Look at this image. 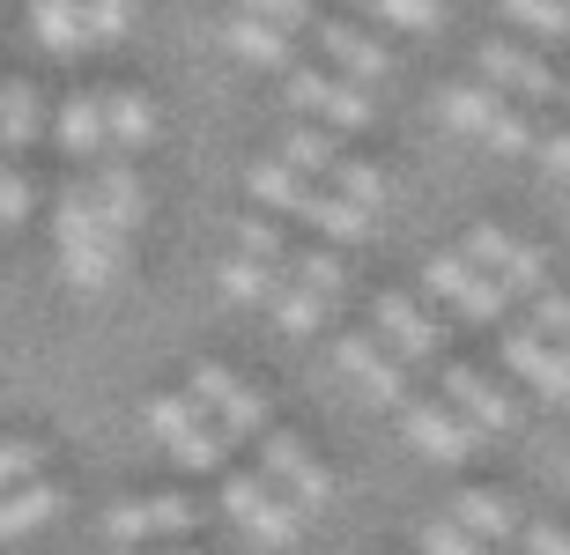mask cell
Masks as SVG:
<instances>
[{
	"instance_id": "cell-1",
	"label": "cell",
	"mask_w": 570,
	"mask_h": 555,
	"mask_svg": "<svg viewBox=\"0 0 570 555\" xmlns=\"http://www.w3.org/2000/svg\"><path fill=\"white\" fill-rule=\"evenodd\" d=\"M52 237H60V275L75 281L82 297H97V289H111V281L127 275V237H111L105 222L89 215V200L75 192V178H67V192H60Z\"/></svg>"
},
{
	"instance_id": "cell-2",
	"label": "cell",
	"mask_w": 570,
	"mask_h": 555,
	"mask_svg": "<svg viewBox=\"0 0 570 555\" xmlns=\"http://www.w3.org/2000/svg\"><path fill=\"white\" fill-rule=\"evenodd\" d=\"M200 526V504L193 496H134V504H111L105 541L111 548H164V541L193 534Z\"/></svg>"
},
{
	"instance_id": "cell-3",
	"label": "cell",
	"mask_w": 570,
	"mask_h": 555,
	"mask_svg": "<svg viewBox=\"0 0 570 555\" xmlns=\"http://www.w3.org/2000/svg\"><path fill=\"white\" fill-rule=\"evenodd\" d=\"M186 400L200 407V415H208L223 437H259V429H267V400H259V393L237 378V370H223V364H200V370H193Z\"/></svg>"
},
{
	"instance_id": "cell-4",
	"label": "cell",
	"mask_w": 570,
	"mask_h": 555,
	"mask_svg": "<svg viewBox=\"0 0 570 555\" xmlns=\"http://www.w3.org/2000/svg\"><path fill=\"white\" fill-rule=\"evenodd\" d=\"M460 259L474 267V275H489L504 297H533L541 289V252L533 245H519L511 230H497V222H482V230H466Z\"/></svg>"
},
{
	"instance_id": "cell-5",
	"label": "cell",
	"mask_w": 570,
	"mask_h": 555,
	"mask_svg": "<svg viewBox=\"0 0 570 555\" xmlns=\"http://www.w3.org/2000/svg\"><path fill=\"white\" fill-rule=\"evenodd\" d=\"M223 512L253 541H267V548H289L296 541V504H282L267 474H230V482H223Z\"/></svg>"
},
{
	"instance_id": "cell-6",
	"label": "cell",
	"mask_w": 570,
	"mask_h": 555,
	"mask_svg": "<svg viewBox=\"0 0 570 555\" xmlns=\"http://www.w3.org/2000/svg\"><path fill=\"white\" fill-rule=\"evenodd\" d=\"M482 82L497 89V97H511V105H556V82H563V75H556L549 60H533L527 44H504V38H489L482 44Z\"/></svg>"
},
{
	"instance_id": "cell-7",
	"label": "cell",
	"mask_w": 570,
	"mask_h": 555,
	"mask_svg": "<svg viewBox=\"0 0 570 555\" xmlns=\"http://www.w3.org/2000/svg\"><path fill=\"white\" fill-rule=\"evenodd\" d=\"M259 467H267V482L289 489L296 504H326V496H334V474L304 452V437H289V429H275V423L259 429Z\"/></svg>"
},
{
	"instance_id": "cell-8",
	"label": "cell",
	"mask_w": 570,
	"mask_h": 555,
	"mask_svg": "<svg viewBox=\"0 0 570 555\" xmlns=\"http://www.w3.org/2000/svg\"><path fill=\"white\" fill-rule=\"evenodd\" d=\"M401 423H407V445L444 459V467H460L466 452H474V437H482L460 407H444V400H401Z\"/></svg>"
},
{
	"instance_id": "cell-9",
	"label": "cell",
	"mask_w": 570,
	"mask_h": 555,
	"mask_svg": "<svg viewBox=\"0 0 570 555\" xmlns=\"http://www.w3.org/2000/svg\"><path fill=\"white\" fill-rule=\"evenodd\" d=\"M423 281L438 289V297L460 304V319H474V326H497V319H504V304H511L504 289H497L489 275H474V267H466L460 252H438V259L423 267Z\"/></svg>"
},
{
	"instance_id": "cell-10",
	"label": "cell",
	"mask_w": 570,
	"mask_h": 555,
	"mask_svg": "<svg viewBox=\"0 0 570 555\" xmlns=\"http://www.w3.org/2000/svg\"><path fill=\"white\" fill-rule=\"evenodd\" d=\"M289 105L318 111V119H334V127H379V119H371V97H363L356 82H341V75H318V67H289Z\"/></svg>"
},
{
	"instance_id": "cell-11",
	"label": "cell",
	"mask_w": 570,
	"mask_h": 555,
	"mask_svg": "<svg viewBox=\"0 0 570 555\" xmlns=\"http://www.w3.org/2000/svg\"><path fill=\"white\" fill-rule=\"evenodd\" d=\"M497 348H504V364L519 370L541 400H570V356L556 341H541L533 326H504V341H497Z\"/></svg>"
},
{
	"instance_id": "cell-12",
	"label": "cell",
	"mask_w": 570,
	"mask_h": 555,
	"mask_svg": "<svg viewBox=\"0 0 570 555\" xmlns=\"http://www.w3.org/2000/svg\"><path fill=\"white\" fill-rule=\"evenodd\" d=\"M438 378H444V407H460V415H466L474 429H511V423H519L511 393H504L497 378H482L474 364H444Z\"/></svg>"
},
{
	"instance_id": "cell-13",
	"label": "cell",
	"mask_w": 570,
	"mask_h": 555,
	"mask_svg": "<svg viewBox=\"0 0 570 555\" xmlns=\"http://www.w3.org/2000/svg\"><path fill=\"white\" fill-rule=\"evenodd\" d=\"M75 192H82L89 200V215H97V222H105L111 237H127L134 222H141V178L127 171V163H105V171H89V178H75Z\"/></svg>"
},
{
	"instance_id": "cell-14",
	"label": "cell",
	"mask_w": 570,
	"mask_h": 555,
	"mask_svg": "<svg viewBox=\"0 0 570 555\" xmlns=\"http://www.w3.org/2000/svg\"><path fill=\"white\" fill-rule=\"evenodd\" d=\"M379 334H385V348H393L401 364H438L444 356V326L423 319L415 297H379Z\"/></svg>"
},
{
	"instance_id": "cell-15",
	"label": "cell",
	"mask_w": 570,
	"mask_h": 555,
	"mask_svg": "<svg viewBox=\"0 0 570 555\" xmlns=\"http://www.w3.org/2000/svg\"><path fill=\"white\" fill-rule=\"evenodd\" d=\"M341 370H348L371 400H393V407L415 400V393H407V364L393 356V348H379L371 334H348V341H341Z\"/></svg>"
},
{
	"instance_id": "cell-16",
	"label": "cell",
	"mask_w": 570,
	"mask_h": 555,
	"mask_svg": "<svg viewBox=\"0 0 570 555\" xmlns=\"http://www.w3.org/2000/svg\"><path fill=\"white\" fill-rule=\"evenodd\" d=\"M318 52L341 67V82H385V67H393V52H385L379 38H363L356 22H318Z\"/></svg>"
},
{
	"instance_id": "cell-17",
	"label": "cell",
	"mask_w": 570,
	"mask_h": 555,
	"mask_svg": "<svg viewBox=\"0 0 570 555\" xmlns=\"http://www.w3.org/2000/svg\"><path fill=\"white\" fill-rule=\"evenodd\" d=\"M60 512V489L52 482H22V489L0 496V541H22V534H45Z\"/></svg>"
},
{
	"instance_id": "cell-18",
	"label": "cell",
	"mask_w": 570,
	"mask_h": 555,
	"mask_svg": "<svg viewBox=\"0 0 570 555\" xmlns=\"http://www.w3.org/2000/svg\"><path fill=\"white\" fill-rule=\"evenodd\" d=\"M30 30H38L45 52H89V30H82V0H30Z\"/></svg>"
},
{
	"instance_id": "cell-19",
	"label": "cell",
	"mask_w": 570,
	"mask_h": 555,
	"mask_svg": "<svg viewBox=\"0 0 570 555\" xmlns=\"http://www.w3.org/2000/svg\"><path fill=\"white\" fill-rule=\"evenodd\" d=\"M296 222H312V230L341 237V245H363V230H371V215L348 208V200H334L326 186H304V200H296Z\"/></svg>"
},
{
	"instance_id": "cell-20",
	"label": "cell",
	"mask_w": 570,
	"mask_h": 555,
	"mask_svg": "<svg viewBox=\"0 0 570 555\" xmlns=\"http://www.w3.org/2000/svg\"><path fill=\"white\" fill-rule=\"evenodd\" d=\"M52 133H60L67 156H105V97H67L60 119H52Z\"/></svg>"
},
{
	"instance_id": "cell-21",
	"label": "cell",
	"mask_w": 570,
	"mask_h": 555,
	"mask_svg": "<svg viewBox=\"0 0 570 555\" xmlns=\"http://www.w3.org/2000/svg\"><path fill=\"white\" fill-rule=\"evenodd\" d=\"M452 526H460V534H474V541H511V534H519V512H511L504 496H489V489H460Z\"/></svg>"
},
{
	"instance_id": "cell-22",
	"label": "cell",
	"mask_w": 570,
	"mask_h": 555,
	"mask_svg": "<svg viewBox=\"0 0 570 555\" xmlns=\"http://www.w3.org/2000/svg\"><path fill=\"white\" fill-rule=\"evenodd\" d=\"M105 141L111 149H148V141H156V105L134 97V89L105 97Z\"/></svg>"
},
{
	"instance_id": "cell-23",
	"label": "cell",
	"mask_w": 570,
	"mask_h": 555,
	"mask_svg": "<svg viewBox=\"0 0 570 555\" xmlns=\"http://www.w3.org/2000/svg\"><path fill=\"white\" fill-rule=\"evenodd\" d=\"M45 133V105L30 82H0V149H30Z\"/></svg>"
},
{
	"instance_id": "cell-24",
	"label": "cell",
	"mask_w": 570,
	"mask_h": 555,
	"mask_svg": "<svg viewBox=\"0 0 570 555\" xmlns=\"http://www.w3.org/2000/svg\"><path fill=\"white\" fill-rule=\"evenodd\" d=\"M223 44H230L237 60H253V67H289V30H275V22L237 16L230 30H223Z\"/></svg>"
},
{
	"instance_id": "cell-25",
	"label": "cell",
	"mask_w": 570,
	"mask_h": 555,
	"mask_svg": "<svg viewBox=\"0 0 570 555\" xmlns=\"http://www.w3.org/2000/svg\"><path fill=\"white\" fill-rule=\"evenodd\" d=\"M326 186H334V200H348V208H385V178H379V163H356V156H341L334 171H326Z\"/></svg>"
},
{
	"instance_id": "cell-26",
	"label": "cell",
	"mask_w": 570,
	"mask_h": 555,
	"mask_svg": "<svg viewBox=\"0 0 570 555\" xmlns=\"http://www.w3.org/2000/svg\"><path fill=\"white\" fill-rule=\"evenodd\" d=\"M267 304H275L282 334H312V326L326 319V311H334V297H318V289H304V281H289V275H282V289H275Z\"/></svg>"
},
{
	"instance_id": "cell-27",
	"label": "cell",
	"mask_w": 570,
	"mask_h": 555,
	"mask_svg": "<svg viewBox=\"0 0 570 555\" xmlns=\"http://www.w3.org/2000/svg\"><path fill=\"white\" fill-rule=\"evenodd\" d=\"M223 289H230L237 304H267L282 289V267H267V259H245V252H230L223 259Z\"/></svg>"
},
{
	"instance_id": "cell-28",
	"label": "cell",
	"mask_w": 570,
	"mask_h": 555,
	"mask_svg": "<svg viewBox=\"0 0 570 555\" xmlns=\"http://www.w3.org/2000/svg\"><path fill=\"white\" fill-rule=\"evenodd\" d=\"M282 163H289V171H304V178H326L341 163V149L318 127H289V133H282Z\"/></svg>"
},
{
	"instance_id": "cell-29",
	"label": "cell",
	"mask_w": 570,
	"mask_h": 555,
	"mask_svg": "<svg viewBox=\"0 0 570 555\" xmlns=\"http://www.w3.org/2000/svg\"><path fill=\"white\" fill-rule=\"evenodd\" d=\"M497 89H482V82H460V89H444V119L460 133H489V119H497Z\"/></svg>"
},
{
	"instance_id": "cell-30",
	"label": "cell",
	"mask_w": 570,
	"mask_h": 555,
	"mask_svg": "<svg viewBox=\"0 0 570 555\" xmlns=\"http://www.w3.org/2000/svg\"><path fill=\"white\" fill-rule=\"evenodd\" d=\"M282 275H289V281H304V289H318V297H341V289H348V267H341L334 252H296V245H289Z\"/></svg>"
},
{
	"instance_id": "cell-31",
	"label": "cell",
	"mask_w": 570,
	"mask_h": 555,
	"mask_svg": "<svg viewBox=\"0 0 570 555\" xmlns=\"http://www.w3.org/2000/svg\"><path fill=\"white\" fill-rule=\"evenodd\" d=\"M245 186H253V200H267V208H282V215H296V200H304V171H289V163H253V178H245Z\"/></svg>"
},
{
	"instance_id": "cell-32",
	"label": "cell",
	"mask_w": 570,
	"mask_h": 555,
	"mask_svg": "<svg viewBox=\"0 0 570 555\" xmlns=\"http://www.w3.org/2000/svg\"><path fill=\"white\" fill-rule=\"evenodd\" d=\"M82 30L89 44H119L134 30V0H82Z\"/></svg>"
},
{
	"instance_id": "cell-33",
	"label": "cell",
	"mask_w": 570,
	"mask_h": 555,
	"mask_svg": "<svg viewBox=\"0 0 570 555\" xmlns=\"http://www.w3.org/2000/svg\"><path fill=\"white\" fill-rule=\"evenodd\" d=\"M237 252H245V259H267V267H282V259H289V237H282V222L253 215V222H237Z\"/></svg>"
},
{
	"instance_id": "cell-34",
	"label": "cell",
	"mask_w": 570,
	"mask_h": 555,
	"mask_svg": "<svg viewBox=\"0 0 570 555\" xmlns=\"http://www.w3.org/2000/svg\"><path fill=\"white\" fill-rule=\"evenodd\" d=\"M489 141L519 156V149H533V141H541V127H533L527 105H511V97H504V105H497V119H489Z\"/></svg>"
},
{
	"instance_id": "cell-35",
	"label": "cell",
	"mask_w": 570,
	"mask_h": 555,
	"mask_svg": "<svg viewBox=\"0 0 570 555\" xmlns=\"http://www.w3.org/2000/svg\"><path fill=\"white\" fill-rule=\"evenodd\" d=\"M504 16L541 30V38H570V0H504Z\"/></svg>"
},
{
	"instance_id": "cell-36",
	"label": "cell",
	"mask_w": 570,
	"mask_h": 555,
	"mask_svg": "<svg viewBox=\"0 0 570 555\" xmlns=\"http://www.w3.org/2000/svg\"><path fill=\"white\" fill-rule=\"evenodd\" d=\"M38 467H45V452L30 445V437H0V496L22 489V482H38Z\"/></svg>"
},
{
	"instance_id": "cell-37",
	"label": "cell",
	"mask_w": 570,
	"mask_h": 555,
	"mask_svg": "<svg viewBox=\"0 0 570 555\" xmlns=\"http://www.w3.org/2000/svg\"><path fill=\"white\" fill-rule=\"evenodd\" d=\"M533 334L541 341H556L570 356V297H556V289H533Z\"/></svg>"
},
{
	"instance_id": "cell-38",
	"label": "cell",
	"mask_w": 570,
	"mask_h": 555,
	"mask_svg": "<svg viewBox=\"0 0 570 555\" xmlns=\"http://www.w3.org/2000/svg\"><path fill=\"white\" fill-rule=\"evenodd\" d=\"M415 541H423V555H489L482 541H474V534H460L452 518H430V526H423Z\"/></svg>"
},
{
	"instance_id": "cell-39",
	"label": "cell",
	"mask_w": 570,
	"mask_h": 555,
	"mask_svg": "<svg viewBox=\"0 0 570 555\" xmlns=\"http://www.w3.org/2000/svg\"><path fill=\"white\" fill-rule=\"evenodd\" d=\"M363 8L401 22V30H438V0H363Z\"/></svg>"
},
{
	"instance_id": "cell-40",
	"label": "cell",
	"mask_w": 570,
	"mask_h": 555,
	"mask_svg": "<svg viewBox=\"0 0 570 555\" xmlns=\"http://www.w3.org/2000/svg\"><path fill=\"white\" fill-rule=\"evenodd\" d=\"M253 22H275V30H304L312 22V0H245Z\"/></svg>"
},
{
	"instance_id": "cell-41",
	"label": "cell",
	"mask_w": 570,
	"mask_h": 555,
	"mask_svg": "<svg viewBox=\"0 0 570 555\" xmlns=\"http://www.w3.org/2000/svg\"><path fill=\"white\" fill-rule=\"evenodd\" d=\"M30 200H38V192H30V178H22L16 163H0V222H22V215H30Z\"/></svg>"
},
{
	"instance_id": "cell-42",
	"label": "cell",
	"mask_w": 570,
	"mask_h": 555,
	"mask_svg": "<svg viewBox=\"0 0 570 555\" xmlns=\"http://www.w3.org/2000/svg\"><path fill=\"white\" fill-rule=\"evenodd\" d=\"M511 541H519L527 555H570V526H519Z\"/></svg>"
},
{
	"instance_id": "cell-43",
	"label": "cell",
	"mask_w": 570,
	"mask_h": 555,
	"mask_svg": "<svg viewBox=\"0 0 570 555\" xmlns=\"http://www.w3.org/2000/svg\"><path fill=\"white\" fill-rule=\"evenodd\" d=\"M533 149H541V163H549V171H563V178H570V133H541Z\"/></svg>"
},
{
	"instance_id": "cell-44",
	"label": "cell",
	"mask_w": 570,
	"mask_h": 555,
	"mask_svg": "<svg viewBox=\"0 0 570 555\" xmlns=\"http://www.w3.org/2000/svg\"><path fill=\"white\" fill-rule=\"evenodd\" d=\"M119 555H193V548H119Z\"/></svg>"
},
{
	"instance_id": "cell-45",
	"label": "cell",
	"mask_w": 570,
	"mask_h": 555,
	"mask_svg": "<svg viewBox=\"0 0 570 555\" xmlns=\"http://www.w3.org/2000/svg\"><path fill=\"white\" fill-rule=\"evenodd\" d=\"M556 105H570V82H556Z\"/></svg>"
}]
</instances>
